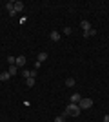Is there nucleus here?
<instances>
[{
    "label": "nucleus",
    "mask_w": 109,
    "mask_h": 122,
    "mask_svg": "<svg viewBox=\"0 0 109 122\" xmlns=\"http://www.w3.org/2000/svg\"><path fill=\"white\" fill-rule=\"evenodd\" d=\"M80 111H82V109H80V107H78V104H71V102H69V106L66 107V111H64V117H78V115H80Z\"/></svg>",
    "instance_id": "1"
},
{
    "label": "nucleus",
    "mask_w": 109,
    "mask_h": 122,
    "mask_svg": "<svg viewBox=\"0 0 109 122\" xmlns=\"http://www.w3.org/2000/svg\"><path fill=\"white\" fill-rule=\"evenodd\" d=\"M78 107H80V109H89V107H93V100L82 97V100L78 102Z\"/></svg>",
    "instance_id": "2"
},
{
    "label": "nucleus",
    "mask_w": 109,
    "mask_h": 122,
    "mask_svg": "<svg viewBox=\"0 0 109 122\" xmlns=\"http://www.w3.org/2000/svg\"><path fill=\"white\" fill-rule=\"evenodd\" d=\"M5 9H7V13H9L11 16L16 15V11H15V2H7V4H5Z\"/></svg>",
    "instance_id": "3"
},
{
    "label": "nucleus",
    "mask_w": 109,
    "mask_h": 122,
    "mask_svg": "<svg viewBox=\"0 0 109 122\" xmlns=\"http://www.w3.org/2000/svg\"><path fill=\"white\" fill-rule=\"evenodd\" d=\"M16 67H26V56L24 55L16 56Z\"/></svg>",
    "instance_id": "4"
},
{
    "label": "nucleus",
    "mask_w": 109,
    "mask_h": 122,
    "mask_svg": "<svg viewBox=\"0 0 109 122\" xmlns=\"http://www.w3.org/2000/svg\"><path fill=\"white\" fill-rule=\"evenodd\" d=\"M46 60H47V53H46V51H40L38 56H36V62H40V64H42V62H46Z\"/></svg>",
    "instance_id": "5"
},
{
    "label": "nucleus",
    "mask_w": 109,
    "mask_h": 122,
    "mask_svg": "<svg viewBox=\"0 0 109 122\" xmlns=\"http://www.w3.org/2000/svg\"><path fill=\"white\" fill-rule=\"evenodd\" d=\"M49 38H51L53 42H58L60 40V33H58V31H51V33H49Z\"/></svg>",
    "instance_id": "6"
},
{
    "label": "nucleus",
    "mask_w": 109,
    "mask_h": 122,
    "mask_svg": "<svg viewBox=\"0 0 109 122\" xmlns=\"http://www.w3.org/2000/svg\"><path fill=\"white\" fill-rule=\"evenodd\" d=\"M80 100H82V97H80L78 93H73V95H71V104H78Z\"/></svg>",
    "instance_id": "7"
},
{
    "label": "nucleus",
    "mask_w": 109,
    "mask_h": 122,
    "mask_svg": "<svg viewBox=\"0 0 109 122\" xmlns=\"http://www.w3.org/2000/svg\"><path fill=\"white\" fill-rule=\"evenodd\" d=\"M95 35H96V29H95V27H91L89 31H84V36H85V38H89V36H95Z\"/></svg>",
    "instance_id": "8"
},
{
    "label": "nucleus",
    "mask_w": 109,
    "mask_h": 122,
    "mask_svg": "<svg viewBox=\"0 0 109 122\" xmlns=\"http://www.w3.org/2000/svg\"><path fill=\"white\" fill-rule=\"evenodd\" d=\"M80 25H82L84 31H89V29H91V22H89V20H82V24H80Z\"/></svg>",
    "instance_id": "9"
},
{
    "label": "nucleus",
    "mask_w": 109,
    "mask_h": 122,
    "mask_svg": "<svg viewBox=\"0 0 109 122\" xmlns=\"http://www.w3.org/2000/svg\"><path fill=\"white\" fill-rule=\"evenodd\" d=\"M7 73H9L11 76H15L16 73H18V67H16V66H9V69H7Z\"/></svg>",
    "instance_id": "10"
},
{
    "label": "nucleus",
    "mask_w": 109,
    "mask_h": 122,
    "mask_svg": "<svg viewBox=\"0 0 109 122\" xmlns=\"http://www.w3.org/2000/svg\"><path fill=\"white\" fill-rule=\"evenodd\" d=\"M9 78H11V75H9V73H7V71H4V73H0V80H2V82H5V80H9Z\"/></svg>",
    "instance_id": "11"
},
{
    "label": "nucleus",
    "mask_w": 109,
    "mask_h": 122,
    "mask_svg": "<svg viewBox=\"0 0 109 122\" xmlns=\"http://www.w3.org/2000/svg\"><path fill=\"white\" fill-rule=\"evenodd\" d=\"M26 84H27V87H33V86H35V76H29V78H26Z\"/></svg>",
    "instance_id": "12"
},
{
    "label": "nucleus",
    "mask_w": 109,
    "mask_h": 122,
    "mask_svg": "<svg viewBox=\"0 0 109 122\" xmlns=\"http://www.w3.org/2000/svg\"><path fill=\"white\" fill-rule=\"evenodd\" d=\"M75 84H76V80H75V78H66V86H67V87H73Z\"/></svg>",
    "instance_id": "13"
},
{
    "label": "nucleus",
    "mask_w": 109,
    "mask_h": 122,
    "mask_svg": "<svg viewBox=\"0 0 109 122\" xmlns=\"http://www.w3.org/2000/svg\"><path fill=\"white\" fill-rule=\"evenodd\" d=\"M22 76H24V78H29V76H31V71H29L27 67H24V69H22Z\"/></svg>",
    "instance_id": "14"
},
{
    "label": "nucleus",
    "mask_w": 109,
    "mask_h": 122,
    "mask_svg": "<svg viewBox=\"0 0 109 122\" xmlns=\"http://www.w3.org/2000/svg\"><path fill=\"white\" fill-rule=\"evenodd\" d=\"M22 9H24V4H22V2H15V11H16V13L22 11Z\"/></svg>",
    "instance_id": "15"
},
{
    "label": "nucleus",
    "mask_w": 109,
    "mask_h": 122,
    "mask_svg": "<svg viewBox=\"0 0 109 122\" xmlns=\"http://www.w3.org/2000/svg\"><path fill=\"white\" fill-rule=\"evenodd\" d=\"M55 122H66V117H64V115H60V117L55 118Z\"/></svg>",
    "instance_id": "16"
},
{
    "label": "nucleus",
    "mask_w": 109,
    "mask_h": 122,
    "mask_svg": "<svg viewBox=\"0 0 109 122\" xmlns=\"http://www.w3.org/2000/svg\"><path fill=\"white\" fill-rule=\"evenodd\" d=\"M64 33H66V35H71V33H73V29L67 25V27H64Z\"/></svg>",
    "instance_id": "17"
},
{
    "label": "nucleus",
    "mask_w": 109,
    "mask_h": 122,
    "mask_svg": "<svg viewBox=\"0 0 109 122\" xmlns=\"http://www.w3.org/2000/svg\"><path fill=\"white\" fill-rule=\"evenodd\" d=\"M104 122H109V115H104Z\"/></svg>",
    "instance_id": "18"
}]
</instances>
